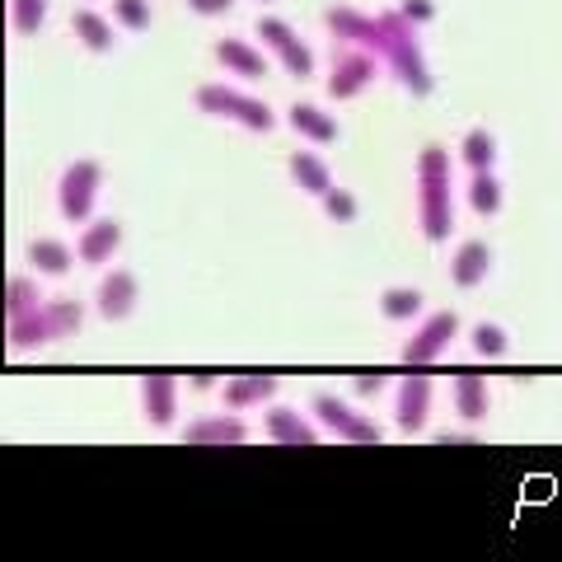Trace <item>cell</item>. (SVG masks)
I'll return each mask as SVG.
<instances>
[{"label":"cell","instance_id":"obj_3","mask_svg":"<svg viewBox=\"0 0 562 562\" xmlns=\"http://www.w3.org/2000/svg\"><path fill=\"white\" fill-rule=\"evenodd\" d=\"M99 183H103V169L99 160H76L61 179H57V206L66 221H90L94 198H99Z\"/></svg>","mask_w":562,"mask_h":562},{"label":"cell","instance_id":"obj_12","mask_svg":"<svg viewBox=\"0 0 562 562\" xmlns=\"http://www.w3.org/2000/svg\"><path fill=\"white\" fill-rule=\"evenodd\" d=\"M328 29L338 33L342 43L366 47V52H375V43H380L375 20H371V14H361V10H351V5H333V10H328Z\"/></svg>","mask_w":562,"mask_h":562},{"label":"cell","instance_id":"obj_11","mask_svg":"<svg viewBox=\"0 0 562 562\" xmlns=\"http://www.w3.org/2000/svg\"><path fill=\"white\" fill-rule=\"evenodd\" d=\"M117 244H122V225L117 221H94V225H85V235L76 244V258L80 262H90V268H99V262H109L117 254Z\"/></svg>","mask_w":562,"mask_h":562},{"label":"cell","instance_id":"obj_22","mask_svg":"<svg viewBox=\"0 0 562 562\" xmlns=\"http://www.w3.org/2000/svg\"><path fill=\"white\" fill-rule=\"evenodd\" d=\"M286 117H291V127H295V132L310 136V140H319V146H328V140L338 136V127H333V117H328V113H319L314 103H295V109H291Z\"/></svg>","mask_w":562,"mask_h":562},{"label":"cell","instance_id":"obj_7","mask_svg":"<svg viewBox=\"0 0 562 562\" xmlns=\"http://www.w3.org/2000/svg\"><path fill=\"white\" fill-rule=\"evenodd\" d=\"M454 328H460V319H454L450 310L431 314V319L422 324L408 342H403V361H408V366H427V361H436V357L446 351V342L454 338Z\"/></svg>","mask_w":562,"mask_h":562},{"label":"cell","instance_id":"obj_15","mask_svg":"<svg viewBox=\"0 0 562 562\" xmlns=\"http://www.w3.org/2000/svg\"><path fill=\"white\" fill-rule=\"evenodd\" d=\"M272 394H277V380L272 375H239V380H231L221 390V398H225V408H231V413L258 408V403H268Z\"/></svg>","mask_w":562,"mask_h":562},{"label":"cell","instance_id":"obj_5","mask_svg":"<svg viewBox=\"0 0 562 562\" xmlns=\"http://www.w3.org/2000/svg\"><path fill=\"white\" fill-rule=\"evenodd\" d=\"M258 38L277 52L281 66H286L295 80L314 76V52H310V43L295 38V29H291V24H281V20H258Z\"/></svg>","mask_w":562,"mask_h":562},{"label":"cell","instance_id":"obj_38","mask_svg":"<svg viewBox=\"0 0 562 562\" xmlns=\"http://www.w3.org/2000/svg\"><path fill=\"white\" fill-rule=\"evenodd\" d=\"M192 384H198V390H211V384H216V371H192Z\"/></svg>","mask_w":562,"mask_h":562},{"label":"cell","instance_id":"obj_26","mask_svg":"<svg viewBox=\"0 0 562 562\" xmlns=\"http://www.w3.org/2000/svg\"><path fill=\"white\" fill-rule=\"evenodd\" d=\"M380 314L384 319H417L422 314V291H413V286H398V291H384L380 295Z\"/></svg>","mask_w":562,"mask_h":562},{"label":"cell","instance_id":"obj_20","mask_svg":"<svg viewBox=\"0 0 562 562\" xmlns=\"http://www.w3.org/2000/svg\"><path fill=\"white\" fill-rule=\"evenodd\" d=\"M70 262H76V254H70L66 244H57V239H33L29 244V268L33 272L61 277V272H70Z\"/></svg>","mask_w":562,"mask_h":562},{"label":"cell","instance_id":"obj_2","mask_svg":"<svg viewBox=\"0 0 562 562\" xmlns=\"http://www.w3.org/2000/svg\"><path fill=\"white\" fill-rule=\"evenodd\" d=\"M375 33H380L375 57L390 61L394 76L408 85L413 94H431V70H427V61H422V47H417V38H413V24L403 20V10L375 14Z\"/></svg>","mask_w":562,"mask_h":562},{"label":"cell","instance_id":"obj_31","mask_svg":"<svg viewBox=\"0 0 562 562\" xmlns=\"http://www.w3.org/2000/svg\"><path fill=\"white\" fill-rule=\"evenodd\" d=\"M506 347H512V338H506L497 324H479V328H473V351H479V357H506Z\"/></svg>","mask_w":562,"mask_h":562},{"label":"cell","instance_id":"obj_27","mask_svg":"<svg viewBox=\"0 0 562 562\" xmlns=\"http://www.w3.org/2000/svg\"><path fill=\"white\" fill-rule=\"evenodd\" d=\"M460 155L473 173H483V169H492V160H497V140H492V132H464Z\"/></svg>","mask_w":562,"mask_h":562},{"label":"cell","instance_id":"obj_34","mask_svg":"<svg viewBox=\"0 0 562 562\" xmlns=\"http://www.w3.org/2000/svg\"><path fill=\"white\" fill-rule=\"evenodd\" d=\"M403 20H408V24H427V20H436V5H431V0H403Z\"/></svg>","mask_w":562,"mask_h":562},{"label":"cell","instance_id":"obj_13","mask_svg":"<svg viewBox=\"0 0 562 562\" xmlns=\"http://www.w3.org/2000/svg\"><path fill=\"white\" fill-rule=\"evenodd\" d=\"M262 431H268V441H277V446H314L319 441V431H314L310 422L301 413H291V408H268Z\"/></svg>","mask_w":562,"mask_h":562},{"label":"cell","instance_id":"obj_23","mask_svg":"<svg viewBox=\"0 0 562 562\" xmlns=\"http://www.w3.org/2000/svg\"><path fill=\"white\" fill-rule=\"evenodd\" d=\"M70 29H76V38L90 47V52H109V47H113L109 20H103V14H94V10H76V14H70Z\"/></svg>","mask_w":562,"mask_h":562},{"label":"cell","instance_id":"obj_9","mask_svg":"<svg viewBox=\"0 0 562 562\" xmlns=\"http://www.w3.org/2000/svg\"><path fill=\"white\" fill-rule=\"evenodd\" d=\"M173 394H179V384H173V375H165V371L140 380V408H146L150 427H169L173 422V413H179V398Z\"/></svg>","mask_w":562,"mask_h":562},{"label":"cell","instance_id":"obj_18","mask_svg":"<svg viewBox=\"0 0 562 562\" xmlns=\"http://www.w3.org/2000/svg\"><path fill=\"white\" fill-rule=\"evenodd\" d=\"M454 408H460V417H469V422L487 417V384H483L479 371H460V375H454Z\"/></svg>","mask_w":562,"mask_h":562},{"label":"cell","instance_id":"obj_4","mask_svg":"<svg viewBox=\"0 0 562 562\" xmlns=\"http://www.w3.org/2000/svg\"><path fill=\"white\" fill-rule=\"evenodd\" d=\"M375 52L366 47H342L338 57H333V76H328V94L333 99H357L366 85L375 80Z\"/></svg>","mask_w":562,"mask_h":562},{"label":"cell","instance_id":"obj_14","mask_svg":"<svg viewBox=\"0 0 562 562\" xmlns=\"http://www.w3.org/2000/svg\"><path fill=\"white\" fill-rule=\"evenodd\" d=\"M487 268H492V249L483 239H469V244H460V254H454V262H450V281L469 291L487 277Z\"/></svg>","mask_w":562,"mask_h":562},{"label":"cell","instance_id":"obj_6","mask_svg":"<svg viewBox=\"0 0 562 562\" xmlns=\"http://www.w3.org/2000/svg\"><path fill=\"white\" fill-rule=\"evenodd\" d=\"M427 417H431V380L413 371L394 384V422L398 431H422Z\"/></svg>","mask_w":562,"mask_h":562},{"label":"cell","instance_id":"obj_19","mask_svg":"<svg viewBox=\"0 0 562 562\" xmlns=\"http://www.w3.org/2000/svg\"><path fill=\"white\" fill-rule=\"evenodd\" d=\"M43 295H38V281H24V277H10L0 286V319H20V314L38 310Z\"/></svg>","mask_w":562,"mask_h":562},{"label":"cell","instance_id":"obj_17","mask_svg":"<svg viewBox=\"0 0 562 562\" xmlns=\"http://www.w3.org/2000/svg\"><path fill=\"white\" fill-rule=\"evenodd\" d=\"M43 324H47V342L76 338L85 324V305L80 301H43Z\"/></svg>","mask_w":562,"mask_h":562},{"label":"cell","instance_id":"obj_1","mask_svg":"<svg viewBox=\"0 0 562 562\" xmlns=\"http://www.w3.org/2000/svg\"><path fill=\"white\" fill-rule=\"evenodd\" d=\"M417 221L431 244L450 239L454 206H450V155L446 146H427L417 155Z\"/></svg>","mask_w":562,"mask_h":562},{"label":"cell","instance_id":"obj_8","mask_svg":"<svg viewBox=\"0 0 562 562\" xmlns=\"http://www.w3.org/2000/svg\"><path fill=\"white\" fill-rule=\"evenodd\" d=\"M136 301H140V286H136V277H132V272H109V277L99 281L94 310H99V319L117 324V319H127V314L136 310Z\"/></svg>","mask_w":562,"mask_h":562},{"label":"cell","instance_id":"obj_30","mask_svg":"<svg viewBox=\"0 0 562 562\" xmlns=\"http://www.w3.org/2000/svg\"><path fill=\"white\" fill-rule=\"evenodd\" d=\"M314 417H319V427H328L333 436H338V427H347V417H351V408L347 403H338V398H328V394H314Z\"/></svg>","mask_w":562,"mask_h":562},{"label":"cell","instance_id":"obj_24","mask_svg":"<svg viewBox=\"0 0 562 562\" xmlns=\"http://www.w3.org/2000/svg\"><path fill=\"white\" fill-rule=\"evenodd\" d=\"M231 122H239L244 132H272V109L268 103H258V99H249V94H235V103H231Z\"/></svg>","mask_w":562,"mask_h":562},{"label":"cell","instance_id":"obj_35","mask_svg":"<svg viewBox=\"0 0 562 562\" xmlns=\"http://www.w3.org/2000/svg\"><path fill=\"white\" fill-rule=\"evenodd\" d=\"M231 5H235V0H188V10L192 14H206V20H211V14H225Z\"/></svg>","mask_w":562,"mask_h":562},{"label":"cell","instance_id":"obj_25","mask_svg":"<svg viewBox=\"0 0 562 562\" xmlns=\"http://www.w3.org/2000/svg\"><path fill=\"white\" fill-rule=\"evenodd\" d=\"M469 206L479 211V216H497V206H502V183L492 179V169H483V173H473V179H469Z\"/></svg>","mask_w":562,"mask_h":562},{"label":"cell","instance_id":"obj_36","mask_svg":"<svg viewBox=\"0 0 562 562\" xmlns=\"http://www.w3.org/2000/svg\"><path fill=\"white\" fill-rule=\"evenodd\" d=\"M431 441H436V446H479V436H473V431H469V436H464V431H436Z\"/></svg>","mask_w":562,"mask_h":562},{"label":"cell","instance_id":"obj_37","mask_svg":"<svg viewBox=\"0 0 562 562\" xmlns=\"http://www.w3.org/2000/svg\"><path fill=\"white\" fill-rule=\"evenodd\" d=\"M384 390V375H357V394H380Z\"/></svg>","mask_w":562,"mask_h":562},{"label":"cell","instance_id":"obj_29","mask_svg":"<svg viewBox=\"0 0 562 562\" xmlns=\"http://www.w3.org/2000/svg\"><path fill=\"white\" fill-rule=\"evenodd\" d=\"M113 20L132 33H146L150 29V5L146 0H113Z\"/></svg>","mask_w":562,"mask_h":562},{"label":"cell","instance_id":"obj_33","mask_svg":"<svg viewBox=\"0 0 562 562\" xmlns=\"http://www.w3.org/2000/svg\"><path fill=\"white\" fill-rule=\"evenodd\" d=\"M338 436H342V441H357V446H375V441H380L375 422H366V417H357V413L347 417V427H338Z\"/></svg>","mask_w":562,"mask_h":562},{"label":"cell","instance_id":"obj_10","mask_svg":"<svg viewBox=\"0 0 562 562\" xmlns=\"http://www.w3.org/2000/svg\"><path fill=\"white\" fill-rule=\"evenodd\" d=\"M244 436H249V427L239 417H198V422H188L183 441L188 446H244Z\"/></svg>","mask_w":562,"mask_h":562},{"label":"cell","instance_id":"obj_16","mask_svg":"<svg viewBox=\"0 0 562 562\" xmlns=\"http://www.w3.org/2000/svg\"><path fill=\"white\" fill-rule=\"evenodd\" d=\"M216 61L225 70H235V76H244V80H262V70H268V61L258 57V47L244 43V38H221L216 43Z\"/></svg>","mask_w":562,"mask_h":562},{"label":"cell","instance_id":"obj_28","mask_svg":"<svg viewBox=\"0 0 562 562\" xmlns=\"http://www.w3.org/2000/svg\"><path fill=\"white\" fill-rule=\"evenodd\" d=\"M43 20H47V0H10V24L24 33H38L43 29Z\"/></svg>","mask_w":562,"mask_h":562},{"label":"cell","instance_id":"obj_21","mask_svg":"<svg viewBox=\"0 0 562 562\" xmlns=\"http://www.w3.org/2000/svg\"><path fill=\"white\" fill-rule=\"evenodd\" d=\"M291 179L301 183L305 192H314V198L333 188V173H328V165H324L314 150H295V155H291Z\"/></svg>","mask_w":562,"mask_h":562},{"label":"cell","instance_id":"obj_32","mask_svg":"<svg viewBox=\"0 0 562 562\" xmlns=\"http://www.w3.org/2000/svg\"><path fill=\"white\" fill-rule=\"evenodd\" d=\"M319 198H324L328 221H357V198H351L347 188H328V192H319Z\"/></svg>","mask_w":562,"mask_h":562}]
</instances>
